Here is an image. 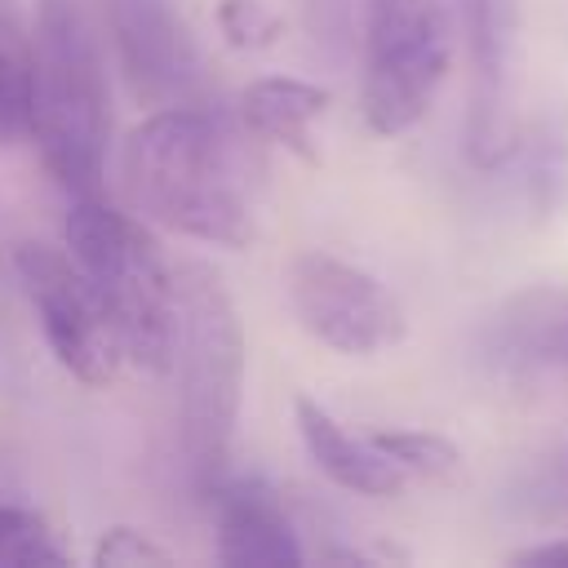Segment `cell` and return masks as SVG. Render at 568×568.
Segmentation results:
<instances>
[{"label": "cell", "mask_w": 568, "mask_h": 568, "mask_svg": "<svg viewBox=\"0 0 568 568\" xmlns=\"http://www.w3.org/2000/svg\"><path fill=\"white\" fill-rule=\"evenodd\" d=\"M120 173L133 209L186 240L244 248L257 235L262 155L213 102L151 111L129 133Z\"/></svg>", "instance_id": "6da1fadb"}, {"label": "cell", "mask_w": 568, "mask_h": 568, "mask_svg": "<svg viewBox=\"0 0 568 568\" xmlns=\"http://www.w3.org/2000/svg\"><path fill=\"white\" fill-rule=\"evenodd\" d=\"M27 138L62 191L98 195L111 142L102 13L93 0H36Z\"/></svg>", "instance_id": "7a4b0ae2"}, {"label": "cell", "mask_w": 568, "mask_h": 568, "mask_svg": "<svg viewBox=\"0 0 568 568\" xmlns=\"http://www.w3.org/2000/svg\"><path fill=\"white\" fill-rule=\"evenodd\" d=\"M244 320L226 280L209 262L173 266V373L182 453L200 484H217L231 462L244 404Z\"/></svg>", "instance_id": "3957f363"}, {"label": "cell", "mask_w": 568, "mask_h": 568, "mask_svg": "<svg viewBox=\"0 0 568 568\" xmlns=\"http://www.w3.org/2000/svg\"><path fill=\"white\" fill-rule=\"evenodd\" d=\"M67 248L102 297L120 337L124 364L142 373H169L173 364V266L155 235L124 209L80 195L62 222Z\"/></svg>", "instance_id": "277c9868"}, {"label": "cell", "mask_w": 568, "mask_h": 568, "mask_svg": "<svg viewBox=\"0 0 568 568\" xmlns=\"http://www.w3.org/2000/svg\"><path fill=\"white\" fill-rule=\"evenodd\" d=\"M359 9V111L373 133H408L453 67L448 0H355Z\"/></svg>", "instance_id": "5b68a950"}, {"label": "cell", "mask_w": 568, "mask_h": 568, "mask_svg": "<svg viewBox=\"0 0 568 568\" xmlns=\"http://www.w3.org/2000/svg\"><path fill=\"white\" fill-rule=\"evenodd\" d=\"M9 266L18 288L27 293L40 333L53 351V359L84 386H106L124 355L120 337L111 328V315L102 297L93 293L89 275L67 248H53L44 240H18L9 248Z\"/></svg>", "instance_id": "8992f818"}, {"label": "cell", "mask_w": 568, "mask_h": 568, "mask_svg": "<svg viewBox=\"0 0 568 568\" xmlns=\"http://www.w3.org/2000/svg\"><path fill=\"white\" fill-rule=\"evenodd\" d=\"M297 324L337 355H377L404 342L408 320L399 297L364 266L306 248L284 275Z\"/></svg>", "instance_id": "52a82bcc"}, {"label": "cell", "mask_w": 568, "mask_h": 568, "mask_svg": "<svg viewBox=\"0 0 568 568\" xmlns=\"http://www.w3.org/2000/svg\"><path fill=\"white\" fill-rule=\"evenodd\" d=\"M453 31L466 53V120L462 151L475 169H493L519 129L515 67H519V0H448Z\"/></svg>", "instance_id": "ba28073f"}, {"label": "cell", "mask_w": 568, "mask_h": 568, "mask_svg": "<svg viewBox=\"0 0 568 568\" xmlns=\"http://www.w3.org/2000/svg\"><path fill=\"white\" fill-rule=\"evenodd\" d=\"M102 27L115 44L129 89L160 106H209L213 80L200 40L173 0H102Z\"/></svg>", "instance_id": "9c48e42d"}, {"label": "cell", "mask_w": 568, "mask_h": 568, "mask_svg": "<svg viewBox=\"0 0 568 568\" xmlns=\"http://www.w3.org/2000/svg\"><path fill=\"white\" fill-rule=\"evenodd\" d=\"M484 359L506 377L568 368V284H532L510 293L479 333Z\"/></svg>", "instance_id": "30bf717a"}, {"label": "cell", "mask_w": 568, "mask_h": 568, "mask_svg": "<svg viewBox=\"0 0 568 568\" xmlns=\"http://www.w3.org/2000/svg\"><path fill=\"white\" fill-rule=\"evenodd\" d=\"M213 488V532L217 559L235 568L253 564H302L306 550L297 541V524L284 497L262 479H217Z\"/></svg>", "instance_id": "8fae6325"}, {"label": "cell", "mask_w": 568, "mask_h": 568, "mask_svg": "<svg viewBox=\"0 0 568 568\" xmlns=\"http://www.w3.org/2000/svg\"><path fill=\"white\" fill-rule=\"evenodd\" d=\"M293 417H297V435L306 444V457L337 488H346L355 497H395V493L408 488V475L368 435L346 430L320 399L297 395L293 399Z\"/></svg>", "instance_id": "7c38bea8"}, {"label": "cell", "mask_w": 568, "mask_h": 568, "mask_svg": "<svg viewBox=\"0 0 568 568\" xmlns=\"http://www.w3.org/2000/svg\"><path fill=\"white\" fill-rule=\"evenodd\" d=\"M328 89L302 80V75H262L240 93V124L257 142H275L302 160L315 155L311 124L328 111Z\"/></svg>", "instance_id": "4fadbf2b"}, {"label": "cell", "mask_w": 568, "mask_h": 568, "mask_svg": "<svg viewBox=\"0 0 568 568\" xmlns=\"http://www.w3.org/2000/svg\"><path fill=\"white\" fill-rule=\"evenodd\" d=\"M493 169H519V195L532 217L568 209V115H541L515 129L510 151Z\"/></svg>", "instance_id": "5bb4252c"}, {"label": "cell", "mask_w": 568, "mask_h": 568, "mask_svg": "<svg viewBox=\"0 0 568 568\" xmlns=\"http://www.w3.org/2000/svg\"><path fill=\"white\" fill-rule=\"evenodd\" d=\"M501 506L515 524L528 528H568V439L537 453L528 466H519L501 493Z\"/></svg>", "instance_id": "9a60e30c"}, {"label": "cell", "mask_w": 568, "mask_h": 568, "mask_svg": "<svg viewBox=\"0 0 568 568\" xmlns=\"http://www.w3.org/2000/svg\"><path fill=\"white\" fill-rule=\"evenodd\" d=\"M27 71H31V22L22 0H0V146L27 133Z\"/></svg>", "instance_id": "2e32d148"}, {"label": "cell", "mask_w": 568, "mask_h": 568, "mask_svg": "<svg viewBox=\"0 0 568 568\" xmlns=\"http://www.w3.org/2000/svg\"><path fill=\"white\" fill-rule=\"evenodd\" d=\"M368 439L408 475V479H453L462 470V448L439 430H368Z\"/></svg>", "instance_id": "e0dca14e"}, {"label": "cell", "mask_w": 568, "mask_h": 568, "mask_svg": "<svg viewBox=\"0 0 568 568\" xmlns=\"http://www.w3.org/2000/svg\"><path fill=\"white\" fill-rule=\"evenodd\" d=\"M71 550L58 541L44 515L0 501V564L13 568H40V564H67Z\"/></svg>", "instance_id": "ac0fdd59"}, {"label": "cell", "mask_w": 568, "mask_h": 568, "mask_svg": "<svg viewBox=\"0 0 568 568\" xmlns=\"http://www.w3.org/2000/svg\"><path fill=\"white\" fill-rule=\"evenodd\" d=\"M93 564L98 568H151V564H173V555L151 541L146 532L120 524V528H106L93 546Z\"/></svg>", "instance_id": "d6986e66"}, {"label": "cell", "mask_w": 568, "mask_h": 568, "mask_svg": "<svg viewBox=\"0 0 568 568\" xmlns=\"http://www.w3.org/2000/svg\"><path fill=\"white\" fill-rule=\"evenodd\" d=\"M217 22H222L226 40L240 44V49H248V44H271L275 31H280V18H275L262 0H222Z\"/></svg>", "instance_id": "ffe728a7"}, {"label": "cell", "mask_w": 568, "mask_h": 568, "mask_svg": "<svg viewBox=\"0 0 568 568\" xmlns=\"http://www.w3.org/2000/svg\"><path fill=\"white\" fill-rule=\"evenodd\" d=\"M306 27L315 36V44H324L328 53H342L351 44L355 31V0H302Z\"/></svg>", "instance_id": "44dd1931"}, {"label": "cell", "mask_w": 568, "mask_h": 568, "mask_svg": "<svg viewBox=\"0 0 568 568\" xmlns=\"http://www.w3.org/2000/svg\"><path fill=\"white\" fill-rule=\"evenodd\" d=\"M510 564H532V568H568V528H559V537H541L532 546L510 550Z\"/></svg>", "instance_id": "7402d4cb"}]
</instances>
